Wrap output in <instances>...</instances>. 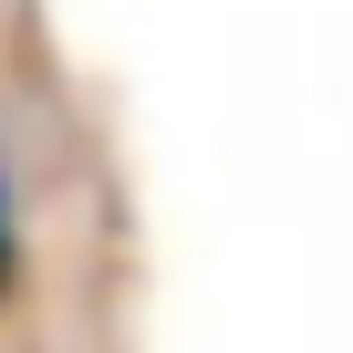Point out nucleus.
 Here are the masks:
<instances>
[{
  "mask_svg": "<svg viewBox=\"0 0 353 353\" xmlns=\"http://www.w3.org/2000/svg\"><path fill=\"white\" fill-rule=\"evenodd\" d=\"M21 291V176L0 166V301Z\"/></svg>",
  "mask_w": 353,
  "mask_h": 353,
  "instance_id": "1",
  "label": "nucleus"
}]
</instances>
